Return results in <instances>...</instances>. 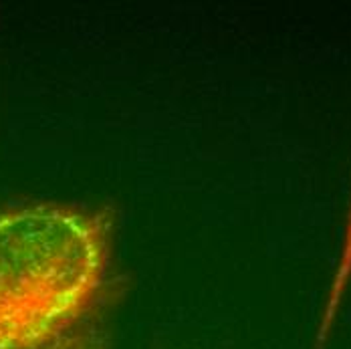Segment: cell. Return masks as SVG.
Masks as SVG:
<instances>
[{"label":"cell","mask_w":351,"mask_h":349,"mask_svg":"<svg viewBox=\"0 0 351 349\" xmlns=\"http://www.w3.org/2000/svg\"><path fill=\"white\" fill-rule=\"evenodd\" d=\"M121 297L111 206L27 200L0 212V349H113Z\"/></svg>","instance_id":"obj_1"},{"label":"cell","mask_w":351,"mask_h":349,"mask_svg":"<svg viewBox=\"0 0 351 349\" xmlns=\"http://www.w3.org/2000/svg\"><path fill=\"white\" fill-rule=\"evenodd\" d=\"M351 277V210L348 216V228H346V239H343V246H341V256L337 261V271L331 282V291H329V299H327V307H325V315H323V323L319 327V337H317L315 349H323V344L327 339V333L331 329L333 317L337 313L339 301L343 297L346 285Z\"/></svg>","instance_id":"obj_2"}]
</instances>
